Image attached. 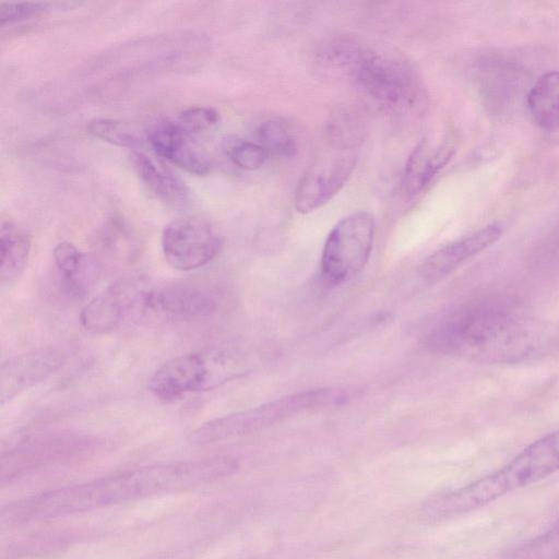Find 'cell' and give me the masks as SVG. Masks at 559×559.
<instances>
[{
	"label": "cell",
	"mask_w": 559,
	"mask_h": 559,
	"mask_svg": "<svg viewBox=\"0 0 559 559\" xmlns=\"http://www.w3.org/2000/svg\"><path fill=\"white\" fill-rule=\"evenodd\" d=\"M237 469L227 456L156 464L49 490L2 511V523L47 520L126 503L155 495L182 491Z\"/></svg>",
	"instance_id": "1"
},
{
	"label": "cell",
	"mask_w": 559,
	"mask_h": 559,
	"mask_svg": "<svg viewBox=\"0 0 559 559\" xmlns=\"http://www.w3.org/2000/svg\"><path fill=\"white\" fill-rule=\"evenodd\" d=\"M436 352L485 364H516L559 349V326L511 309L480 306L460 310L428 336Z\"/></svg>",
	"instance_id": "2"
},
{
	"label": "cell",
	"mask_w": 559,
	"mask_h": 559,
	"mask_svg": "<svg viewBox=\"0 0 559 559\" xmlns=\"http://www.w3.org/2000/svg\"><path fill=\"white\" fill-rule=\"evenodd\" d=\"M558 471L559 431H554L530 443L498 471L463 487L429 498L420 508V516L428 522L457 516Z\"/></svg>",
	"instance_id": "3"
},
{
	"label": "cell",
	"mask_w": 559,
	"mask_h": 559,
	"mask_svg": "<svg viewBox=\"0 0 559 559\" xmlns=\"http://www.w3.org/2000/svg\"><path fill=\"white\" fill-rule=\"evenodd\" d=\"M342 71L359 92L383 111L407 115L424 105V87L413 66L402 56L356 41Z\"/></svg>",
	"instance_id": "4"
},
{
	"label": "cell",
	"mask_w": 559,
	"mask_h": 559,
	"mask_svg": "<svg viewBox=\"0 0 559 559\" xmlns=\"http://www.w3.org/2000/svg\"><path fill=\"white\" fill-rule=\"evenodd\" d=\"M247 370L248 362L238 352H192L165 361L152 376L148 388L156 397L173 401L218 388Z\"/></svg>",
	"instance_id": "5"
},
{
	"label": "cell",
	"mask_w": 559,
	"mask_h": 559,
	"mask_svg": "<svg viewBox=\"0 0 559 559\" xmlns=\"http://www.w3.org/2000/svg\"><path fill=\"white\" fill-rule=\"evenodd\" d=\"M342 392L314 389L282 396L248 409L209 420L189 435L193 444H209L250 435L309 409L341 403Z\"/></svg>",
	"instance_id": "6"
},
{
	"label": "cell",
	"mask_w": 559,
	"mask_h": 559,
	"mask_svg": "<svg viewBox=\"0 0 559 559\" xmlns=\"http://www.w3.org/2000/svg\"><path fill=\"white\" fill-rule=\"evenodd\" d=\"M328 146L300 178L294 206L300 214L329 203L346 185L355 168L360 142L326 135Z\"/></svg>",
	"instance_id": "7"
},
{
	"label": "cell",
	"mask_w": 559,
	"mask_h": 559,
	"mask_svg": "<svg viewBox=\"0 0 559 559\" xmlns=\"http://www.w3.org/2000/svg\"><path fill=\"white\" fill-rule=\"evenodd\" d=\"M374 218L366 211L343 217L330 231L321 255V271L332 284L353 278L367 264L374 239Z\"/></svg>",
	"instance_id": "8"
},
{
	"label": "cell",
	"mask_w": 559,
	"mask_h": 559,
	"mask_svg": "<svg viewBox=\"0 0 559 559\" xmlns=\"http://www.w3.org/2000/svg\"><path fill=\"white\" fill-rule=\"evenodd\" d=\"M222 239L214 226L201 217H182L168 223L162 234V249L169 265L192 271L211 262Z\"/></svg>",
	"instance_id": "9"
},
{
	"label": "cell",
	"mask_w": 559,
	"mask_h": 559,
	"mask_svg": "<svg viewBox=\"0 0 559 559\" xmlns=\"http://www.w3.org/2000/svg\"><path fill=\"white\" fill-rule=\"evenodd\" d=\"M152 286L136 277L121 278L87 302L80 313L82 326L92 333H107L132 316L146 313Z\"/></svg>",
	"instance_id": "10"
},
{
	"label": "cell",
	"mask_w": 559,
	"mask_h": 559,
	"mask_svg": "<svg viewBox=\"0 0 559 559\" xmlns=\"http://www.w3.org/2000/svg\"><path fill=\"white\" fill-rule=\"evenodd\" d=\"M66 359L61 348L47 346L4 360L0 368L1 404L49 378L64 365Z\"/></svg>",
	"instance_id": "11"
},
{
	"label": "cell",
	"mask_w": 559,
	"mask_h": 559,
	"mask_svg": "<svg viewBox=\"0 0 559 559\" xmlns=\"http://www.w3.org/2000/svg\"><path fill=\"white\" fill-rule=\"evenodd\" d=\"M217 299L212 289L194 283H174L152 287L146 302V313L168 319H194L214 311Z\"/></svg>",
	"instance_id": "12"
},
{
	"label": "cell",
	"mask_w": 559,
	"mask_h": 559,
	"mask_svg": "<svg viewBox=\"0 0 559 559\" xmlns=\"http://www.w3.org/2000/svg\"><path fill=\"white\" fill-rule=\"evenodd\" d=\"M455 146V138L450 132L425 136L406 159L402 176L404 192L411 197L423 192L450 162Z\"/></svg>",
	"instance_id": "13"
},
{
	"label": "cell",
	"mask_w": 559,
	"mask_h": 559,
	"mask_svg": "<svg viewBox=\"0 0 559 559\" xmlns=\"http://www.w3.org/2000/svg\"><path fill=\"white\" fill-rule=\"evenodd\" d=\"M502 235L498 224L487 225L473 234L442 247L429 255L419 266L423 281L433 284L451 274L463 263L497 242Z\"/></svg>",
	"instance_id": "14"
},
{
	"label": "cell",
	"mask_w": 559,
	"mask_h": 559,
	"mask_svg": "<svg viewBox=\"0 0 559 559\" xmlns=\"http://www.w3.org/2000/svg\"><path fill=\"white\" fill-rule=\"evenodd\" d=\"M145 139L156 155L189 174L204 176L211 169L207 156L189 140L176 121L155 122L146 131Z\"/></svg>",
	"instance_id": "15"
},
{
	"label": "cell",
	"mask_w": 559,
	"mask_h": 559,
	"mask_svg": "<svg viewBox=\"0 0 559 559\" xmlns=\"http://www.w3.org/2000/svg\"><path fill=\"white\" fill-rule=\"evenodd\" d=\"M53 261L62 289L72 298L86 297L98 281L97 262L72 242H59L53 249Z\"/></svg>",
	"instance_id": "16"
},
{
	"label": "cell",
	"mask_w": 559,
	"mask_h": 559,
	"mask_svg": "<svg viewBox=\"0 0 559 559\" xmlns=\"http://www.w3.org/2000/svg\"><path fill=\"white\" fill-rule=\"evenodd\" d=\"M86 439L81 437H53L49 439L38 440L20 449H15L8 454V457L1 460V478L2 480L12 478L21 469L34 467L37 464H43L49 460L80 451L88 447Z\"/></svg>",
	"instance_id": "17"
},
{
	"label": "cell",
	"mask_w": 559,
	"mask_h": 559,
	"mask_svg": "<svg viewBox=\"0 0 559 559\" xmlns=\"http://www.w3.org/2000/svg\"><path fill=\"white\" fill-rule=\"evenodd\" d=\"M133 164L143 183L162 202L174 207L189 202V188L169 168L141 152L133 154Z\"/></svg>",
	"instance_id": "18"
},
{
	"label": "cell",
	"mask_w": 559,
	"mask_h": 559,
	"mask_svg": "<svg viewBox=\"0 0 559 559\" xmlns=\"http://www.w3.org/2000/svg\"><path fill=\"white\" fill-rule=\"evenodd\" d=\"M533 121L546 131H559V71L542 74L526 96Z\"/></svg>",
	"instance_id": "19"
},
{
	"label": "cell",
	"mask_w": 559,
	"mask_h": 559,
	"mask_svg": "<svg viewBox=\"0 0 559 559\" xmlns=\"http://www.w3.org/2000/svg\"><path fill=\"white\" fill-rule=\"evenodd\" d=\"M31 251L28 233L12 221L0 227V276L2 283L14 282L24 271Z\"/></svg>",
	"instance_id": "20"
},
{
	"label": "cell",
	"mask_w": 559,
	"mask_h": 559,
	"mask_svg": "<svg viewBox=\"0 0 559 559\" xmlns=\"http://www.w3.org/2000/svg\"><path fill=\"white\" fill-rule=\"evenodd\" d=\"M258 143L267 156L292 158L297 151L296 139L288 127L280 120L267 119L257 128Z\"/></svg>",
	"instance_id": "21"
},
{
	"label": "cell",
	"mask_w": 559,
	"mask_h": 559,
	"mask_svg": "<svg viewBox=\"0 0 559 559\" xmlns=\"http://www.w3.org/2000/svg\"><path fill=\"white\" fill-rule=\"evenodd\" d=\"M87 131L95 138L120 147H138L144 140L135 127L116 119L91 120Z\"/></svg>",
	"instance_id": "22"
},
{
	"label": "cell",
	"mask_w": 559,
	"mask_h": 559,
	"mask_svg": "<svg viewBox=\"0 0 559 559\" xmlns=\"http://www.w3.org/2000/svg\"><path fill=\"white\" fill-rule=\"evenodd\" d=\"M223 147L235 166L248 171L259 169L269 157L265 150L258 142L239 138L227 139Z\"/></svg>",
	"instance_id": "23"
},
{
	"label": "cell",
	"mask_w": 559,
	"mask_h": 559,
	"mask_svg": "<svg viewBox=\"0 0 559 559\" xmlns=\"http://www.w3.org/2000/svg\"><path fill=\"white\" fill-rule=\"evenodd\" d=\"M221 121L219 112L207 106L190 107L181 111L176 120L189 138L214 129Z\"/></svg>",
	"instance_id": "24"
},
{
	"label": "cell",
	"mask_w": 559,
	"mask_h": 559,
	"mask_svg": "<svg viewBox=\"0 0 559 559\" xmlns=\"http://www.w3.org/2000/svg\"><path fill=\"white\" fill-rule=\"evenodd\" d=\"M50 9L47 2H1L0 25H12L46 14Z\"/></svg>",
	"instance_id": "25"
},
{
	"label": "cell",
	"mask_w": 559,
	"mask_h": 559,
	"mask_svg": "<svg viewBox=\"0 0 559 559\" xmlns=\"http://www.w3.org/2000/svg\"><path fill=\"white\" fill-rule=\"evenodd\" d=\"M552 531L559 544V525L552 527Z\"/></svg>",
	"instance_id": "26"
}]
</instances>
